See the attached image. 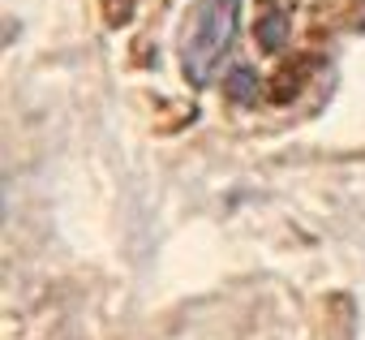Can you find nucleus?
Returning <instances> with one entry per match:
<instances>
[{
    "label": "nucleus",
    "instance_id": "nucleus-1",
    "mask_svg": "<svg viewBox=\"0 0 365 340\" xmlns=\"http://www.w3.org/2000/svg\"><path fill=\"white\" fill-rule=\"evenodd\" d=\"M241 31V0H198L180 31V69L194 86H207L228 61Z\"/></svg>",
    "mask_w": 365,
    "mask_h": 340
}]
</instances>
